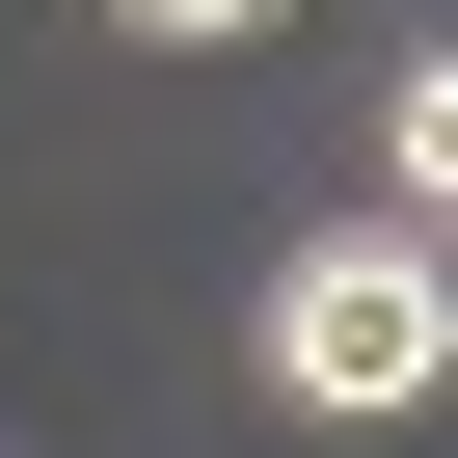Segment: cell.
Listing matches in <instances>:
<instances>
[{"mask_svg": "<svg viewBox=\"0 0 458 458\" xmlns=\"http://www.w3.org/2000/svg\"><path fill=\"white\" fill-rule=\"evenodd\" d=\"M431 351H458V297H431V216H351V243H297V270H270V404H324V431H404V404H431Z\"/></svg>", "mask_w": 458, "mask_h": 458, "instance_id": "cell-1", "label": "cell"}, {"mask_svg": "<svg viewBox=\"0 0 458 458\" xmlns=\"http://www.w3.org/2000/svg\"><path fill=\"white\" fill-rule=\"evenodd\" d=\"M135 28H189V55H216V28H270V0H135Z\"/></svg>", "mask_w": 458, "mask_h": 458, "instance_id": "cell-2", "label": "cell"}]
</instances>
